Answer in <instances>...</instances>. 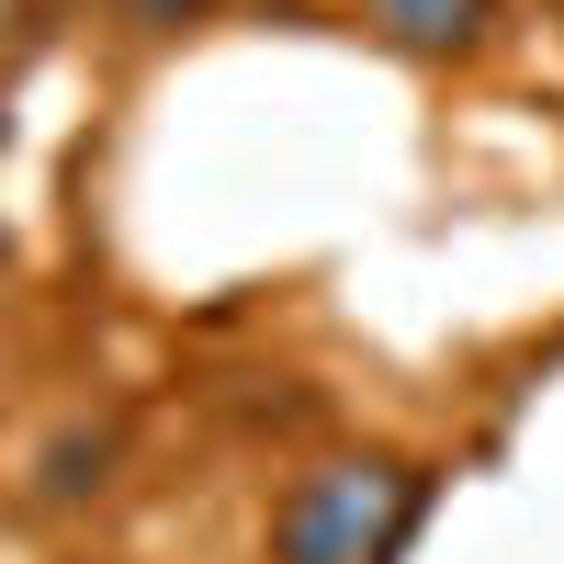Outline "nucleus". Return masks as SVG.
<instances>
[{"instance_id": "nucleus-1", "label": "nucleus", "mask_w": 564, "mask_h": 564, "mask_svg": "<svg viewBox=\"0 0 564 564\" xmlns=\"http://www.w3.org/2000/svg\"><path fill=\"white\" fill-rule=\"evenodd\" d=\"M417 508H430V475L406 452H316L271 508V564H395Z\"/></svg>"}, {"instance_id": "nucleus-2", "label": "nucleus", "mask_w": 564, "mask_h": 564, "mask_svg": "<svg viewBox=\"0 0 564 564\" xmlns=\"http://www.w3.org/2000/svg\"><path fill=\"white\" fill-rule=\"evenodd\" d=\"M361 23L406 57H475L497 34V0H361Z\"/></svg>"}]
</instances>
